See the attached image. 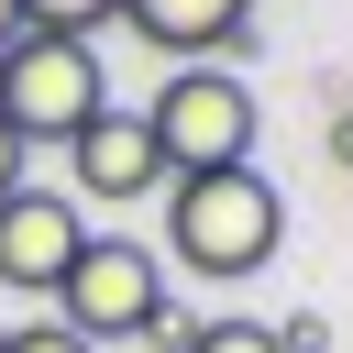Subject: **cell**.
<instances>
[{"mask_svg": "<svg viewBox=\"0 0 353 353\" xmlns=\"http://www.w3.org/2000/svg\"><path fill=\"white\" fill-rule=\"evenodd\" d=\"M276 243H287V199H276V176H254V165L165 176V265L232 287V276H265Z\"/></svg>", "mask_w": 353, "mask_h": 353, "instance_id": "obj_1", "label": "cell"}, {"mask_svg": "<svg viewBox=\"0 0 353 353\" xmlns=\"http://www.w3.org/2000/svg\"><path fill=\"white\" fill-rule=\"evenodd\" d=\"M110 110V77H99V44H66V33H22L0 55V121L11 143H77L88 121Z\"/></svg>", "mask_w": 353, "mask_h": 353, "instance_id": "obj_2", "label": "cell"}, {"mask_svg": "<svg viewBox=\"0 0 353 353\" xmlns=\"http://www.w3.org/2000/svg\"><path fill=\"white\" fill-rule=\"evenodd\" d=\"M154 165L165 176H210V165H254V88L232 66H176L143 110Z\"/></svg>", "mask_w": 353, "mask_h": 353, "instance_id": "obj_3", "label": "cell"}, {"mask_svg": "<svg viewBox=\"0 0 353 353\" xmlns=\"http://www.w3.org/2000/svg\"><path fill=\"white\" fill-rule=\"evenodd\" d=\"M55 320H66L88 353L154 331V320H165V254H154V243H121V232L77 243V265H66V287H55Z\"/></svg>", "mask_w": 353, "mask_h": 353, "instance_id": "obj_4", "label": "cell"}, {"mask_svg": "<svg viewBox=\"0 0 353 353\" xmlns=\"http://www.w3.org/2000/svg\"><path fill=\"white\" fill-rule=\"evenodd\" d=\"M77 243H88V210H77L66 188H11V199H0V287L55 298L66 265H77Z\"/></svg>", "mask_w": 353, "mask_h": 353, "instance_id": "obj_5", "label": "cell"}, {"mask_svg": "<svg viewBox=\"0 0 353 353\" xmlns=\"http://www.w3.org/2000/svg\"><path fill=\"white\" fill-rule=\"evenodd\" d=\"M66 165H77V199H99V210H121V199H154V188H165L143 110H99V121L66 143Z\"/></svg>", "mask_w": 353, "mask_h": 353, "instance_id": "obj_6", "label": "cell"}, {"mask_svg": "<svg viewBox=\"0 0 353 353\" xmlns=\"http://www.w3.org/2000/svg\"><path fill=\"white\" fill-rule=\"evenodd\" d=\"M121 22H132L154 55H176V66H221V55L254 33V0H121Z\"/></svg>", "mask_w": 353, "mask_h": 353, "instance_id": "obj_7", "label": "cell"}, {"mask_svg": "<svg viewBox=\"0 0 353 353\" xmlns=\"http://www.w3.org/2000/svg\"><path fill=\"white\" fill-rule=\"evenodd\" d=\"M99 22H121V0H22V33H66V44H88Z\"/></svg>", "mask_w": 353, "mask_h": 353, "instance_id": "obj_8", "label": "cell"}, {"mask_svg": "<svg viewBox=\"0 0 353 353\" xmlns=\"http://www.w3.org/2000/svg\"><path fill=\"white\" fill-rule=\"evenodd\" d=\"M176 353H287V342H276L265 320H199V331H188Z\"/></svg>", "mask_w": 353, "mask_h": 353, "instance_id": "obj_9", "label": "cell"}, {"mask_svg": "<svg viewBox=\"0 0 353 353\" xmlns=\"http://www.w3.org/2000/svg\"><path fill=\"white\" fill-rule=\"evenodd\" d=\"M0 353H88V342H77V331H66V320H22V331H11V342H0Z\"/></svg>", "mask_w": 353, "mask_h": 353, "instance_id": "obj_10", "label": "cell"}, {"mask_svg": "<svg viewBox=\"0 0 353 353\" xmlns=\"http://www.w3.org/2000/svg\"><path fill=\"white\" fill-rule=\"evenodd\" d=\"M22 188V143H11V121H0V199Z\"/></svg>", "mask_w": 353, "mask_h": 353, "instance_id": "obj_11", "label": "cell"}, {"mask_svg": "<svg viewBox=\"0 0 353 353\" xmlns=\"http://www.w3.org/2000/svg\"><path fill=\"white\" fill-rule=\"evenodd\" d=\"M11 44H22V0H0V55H11Z\"/></svg>", "mask_w": 353, "mask_h": 353, "instance_id": "obj_12", "label": "cell"}, {"mask_svg": "<svg viewBox=\"0 0 353 353\" xmlns=\"http://www.w3.org/2000/svg\"><path fill=\"white\" fill-rule=\"evenodd\" d=\"M331 154H342V165H353V110H342V121H331Z\"/></svg>", "mask_w": 353, "mask_h": 353, "instance_id": "obj_13", "label": "cell"}, {"mask_svg": "<svg viewBox=\"0 0 353 353\" xmlns=\"http://www.w3.org/2000/svg\"><path fill=\"white\" fill-rule=\"evenodd\" d=\"M0 342H11V331H0Z\"/></svg>", "mask_w": 353, "mask_h": 353, "instance_id": "obj_14", "label": "cell"}]
</instances>
